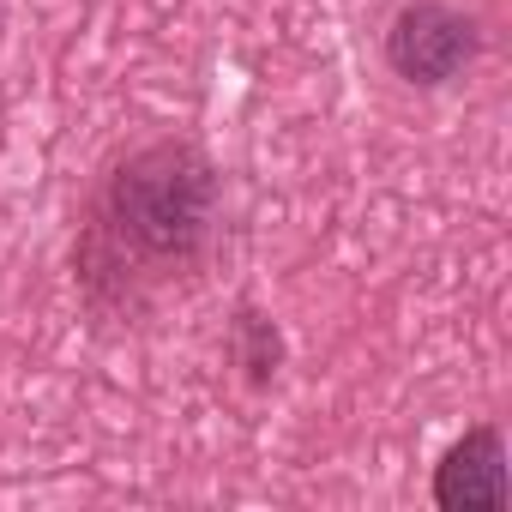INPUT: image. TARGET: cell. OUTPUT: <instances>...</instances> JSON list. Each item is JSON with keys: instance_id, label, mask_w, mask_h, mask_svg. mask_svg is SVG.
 Masks as SVG:
<instances>
[{"instance_id": "6da1fadb", "label": "cell", "mask_w": 512, "mask_h": 512, "mask_svg": "<svg viewBox=\"0 0 512 512\" xmlns=\"http://www.w3.org/2000/svg\"><path fill=\"white\" fill-rule=\"evenodd\" d=\"M223 181L205 145L193 139H145L97 181L79 241L73 278L91 314L133 320L157 296L199 278L217 247Z\"/></svg>"}, {"instance_id": "7a4b0ae2", "label": "cell", "mask_w": 512, "mask_h": 512, "mask_svg": "<svg viewBox=\"0 0 512 512\" xmlns=\"http://www.w3.org/2000/svg\"><path fill=\"white\" fill-rule=\"evenodd\" d=\"M482 19L452 7V0H398L380 25L386 73L410 91H446L482 61Z\"/></svg>"}, {"instance_id": "3957f363", "label": "cell", "mask_w": 512, "mask_h": 512, "mask_svg": "<svg viewBox=\"0 0 512 512\" xmlns=\"http://www.w3.org/2000/svg\"><path fill=\"white\" fill-rule=\"evenodd\" d=\"M440 512H512V470H506V434L500 422H476L464 428L428 482Z\"/></svg>"}, {"instance_id": "277c9868", "label": "cell", "mask_w": 512, "mask_h": 512, "mask_svg": "<svg viewBox=\"0 0 512 512\" xmlns=\"http://www.w3.org/2000/svg\"><path fill=\"white\" fill-rule=\"evenodd\" d=\"M223 356H229V368L241 374V386L272 392V380H278V374H284V362H290V344H284V326H278L266 308L235 302V320H229Z\"/></svg>"}]
</instances>
